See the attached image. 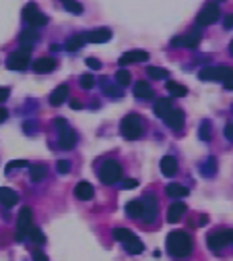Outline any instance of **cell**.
<instances>
[{
    "instance_id": "cell-25",
    "label": "cell",
    "mask_w": 233,
    "mask_h": 261,
    "mask_svg": "<svg viewBox=\"0 0 233 261\" xmlns=\"http://www.w3.org/2000/svg\"><path fill=\"white\" fill-rule=\"evenodd\" d=\"M93 193H95V191H93V187L89 185V182H79V185L74 187V195L81 199V201H89V199L93 197Z\"/></svg>"
},
{
    "instance_id": "cell-18",
    "label": "cell",
    "mask_w": 233,
    "mask_h": 261,
    "mask_svg": "<svg viewBox=\"0 0 233 261\" xmlns=\"http://www.w3.org/2000/svg\"><path fill=\"white\" fill-rule=\"evenodd\" d=\"M56 68V60L54 58H37L33 63V71L37 75H44V73H52Z\"/></svg>"
},
{
    "instance_id": "cell-15",
    "label": "cell",
    "mask_w": 233,
    "mask_h": 261,
    "mask_svg": "<svg viewBox=\"0 0 233 261\" xmlns=\"http://www.w3.org/2000/svg\"><path fill=\"white\" fill-rule=\"evenodd\" d=\"M74 143H76V133H74L73 129L64 127V129L60 130V139H58L60 149H73V147H74Z\"/></svg>"
},
{
    "instance_id": "cell-38",
    "label": "cell",
    "mask_w": 233,
    "mask_h": 261,
    "mask_svg": "<svg viewBox=\"0 0 233 261\" xmlns=\"http://www.w3.org/2000/svg\"><path fill=\"white\" fill-rule=\"evenodd\" d=\"M200 139H204V141H208V139H211V122H208V120H203V122H200Z\"/></svg>"
},
{
    "instance_id": "cell-42",
    "label": "cell",
    "mask_w": 233,
    "mask_h": 261,
    "mask_svg": "<svg viewBox=\"0 0 233 261\" xmlns=\"http://www.w3.org/2000/svg\"><path fill=\"white\" fill-rule=\"evenodd\" d=\"M136 185H138V180H136V179H126V180L122 182V189H134Z\"/></svg>"
},
{
    "instance_id": "cell-19",
    "label": "cell",
    "mask_w": 233,
    "mask_h": 261,
    "mask_svg": "<svg viewBox=\"0 0 233 261\" xmlns=\"http://www.w3.org/2000/svg\"><path fill=\"white\" fill-rule=\"evenodd\" d=\"M68 85H58L56 89L52 91V96H50V104L52 106H62L66 102V98H68Z\"/></svg>"
},
{
    "instance_id": "cell-17",
    "label": "cell",
    "mask_w": 233,
    "mask_h": 261,
    "mask_svg": "<svg viewBox=\"0 0 233 261\" xmlns=\"http://www.w3.org/2000/svg\"><path fill=\"white\" fill-rule=\"evenodd\" d=\"M0 203L4 207H13L19 203V193L9 187H0Z\"/></svg>"
},
{
    "instance_id": "cell-16",
    "label": "cell",
    "mask_w": 233,
    "mask_h": 261,
    "mask_svg": "<svg viewBox=\"0 0 233 261\" xmlns=\"http://www.w3.org/2000/svg\"><path fill=\"white\" fill-rule=\"evenodd\" d=\"M110 37H112V32L107 27H99V29H93V32L87 33V42L91 44H105V42H110Z\"/></svg>"
},
{
    "instance_id": "cell-31",
    "label": "cell",
    "mask_w": 233,
    "mask_h": 261,
    "mask_svg": "<svg viewBox=\"0 0 233 261\" xmlns=\"http://www.w3.org/2000/svg\"><path fill=\"white\" fill-rule=\"evenodd\" d=\"M165 193L169 197H188V189L182 187V185H177V182H172V185L165 187Z\"/></svg>"
},
{
    "instance_id": "cell-23",
    "label": "cell",
    "mask_w": 233,
    "mask_h": 261,
    "mask_svg": "<svg viewBox=\"0 0 233 261\" xmlns=\"http://www.w3.org/2000/svg\"><path fill=\"white\" fill-rule=\"evenodd\" d=\"M174 106H172V98H159L157 102H155V108H153V112H155V116H159V118H163L165 114L172 110Z\"/></svg>"
},
{
    "instance_id": "cell-29",
    "label": "cell",
    "mask_w": 233,
    "mask_h": 261,
    "mask_svg": "<svg viewBox=\"0 0 233 261\" xmlns=\"http://www.w3.org/2000/svg\"><path fill=\"white\" fill-rule=\"evenodd\" d=\"M200 174L206 176V179H213L217 174V158H208L206 162L200 166Z\"/></svg>"
},
{
    "instance_id": "cell-6",
    "label": "cell",
    "mask_w": 233,
    "mask_h": 261,
    "mask_svg": "<svg viewBox=\"0 0 233 261\" xmlns=\"http://www.w3.org/2000/svg\"><path fill=\"white\" fill-rule=\"evenodd\" d=\"M23 19H25L27 23H29V27H42V25H45L48 23V17L37 9V6L33 4V2H29L25 9H23Z\"/></svg>"
},
{
    "instance_id": "cell-45",
    "label": "cell",
    "mask_w": 233,
    "mask_h": 261,
    "mask_svg": "<svg viewBox=\"0 0 233 261\" xmlns=\"http://www.w3.org/2000/svg\"><path fill=\"white\" fill-rule=\"evenodd\" d=\"M225 137H227L229 141H233V125H227V127H225Z\"/></svg>"
},
{
    "instance_id": "cell-9",
    "label": "cell",
    "mask_w": 233,
    "mask_h": 261,
    "mask_svg": "<svg viewBox=\"0 0 233 261\" xmlns=\"http://www.w3.org/2000/svg\"><path fill=\"white\" fill-rule=\"evenodd\" d=\"M141 203H143L141 220L145 222V224H153V222L157 220V199H155L153 195H145Z\"/></svg>"
},
{
    "instance_id": "cell-41",
    "label": "cell",
    "mask_w": 233,
    "mask_h": 261,
    "mask_svg": "<svg viewBox=\"0 0 233 261\" xmlns=\"http://www.w3.org/2000/svg\"><path fill=\"white\" fill-rule=\"evenodd\" d=\"M85 63H87V65H89V68H93V71H99V68H102V63H99L97 58H87Z\"/></svg>"
},
{
    "instance_id": "cell-33",
    "label": "cell",
    "mask_w": 233,
    "mask_h": 261,
    "mask_svg": "<svg viewBox=\"0 0 233 261\" xmlns=\"http://www.w3.org/2000/svg\"><path fill=\"white\" fill-rule=\"evenodd\" d=\"M27 236H29V241H33L35 245H44V243H45V236H44V232H42V230L37 228V226H31Z\"/></svg>"
},
{
    "instance_id": "cell-8",
    "label": "cell",
    "mask_w": 233,
    "mask_h": 261,
    "mask_svg": "<svg viewBox=\"0 0 233 261\" xmlns=\"http://www.w3.org/2000/svg\"><path fill=\"white\" fill-rule=\"evenodd\" d=\"M31 218H33V212H31V207H23V210L19 212V220H17V234H15V239H17V241L27 239L29 228H31Z\"/></svg>"
},
{
    "instance_id": "cell-7",
    "label": "cell",
    "mask_w": 233,
    "mask_h": 261,
    "mask_svg": "<svg viewBox=\"0 0 233 261\" xmlns=\"http://www.w3.org/2000/svg\"><path fill=\"white\" fill-rule=\"evenodd\" d=\"M29 56H31V50L21 48V50L13 52V54L9 56V60H6V66H9L11 71H25V68L29 66Z\"/></svg>"
},
{
    "instance_id": "cell-24",
    "label": "cell",
    "mask_w": 233,
    "mask_h": 261,
    "mask_svg": "<svg viewBox=\"0 0 233 261\" xmlns=\"http://www.w3.org/2000/svg\"><path fill=\"white\" fill-rule=\"evenodd\" d=\"M85 42H87V33H76V35H71L66 40V50H71V52H76V50H81Z\"/></svg>"
},
{
    "instance_id": "cell-43",
    "label": "cell",
    "mask_w": 233,
    "mask_h": 261,
    "mask_svg": "<svg viewBox=\"0 0 233 261\" xmlns=\"http://www.w3.org/2000/svg\"><path fill=\"white\" fill-rule=\"evenodd\" d=\"M223 25H225V29H231V27H233V13L225 15V19H223Z\"/></svg>"
},
{
    "instance_id": "cell-50",
    "label": "cell",
    "mask_w": 233,
    "mask_h": 261,
    "mask_svg": "<svg viewBox=\"0 0 233 261\" xmlns=\"http://www.w3.org/2000/svg\"><path fill=\"white\" fill-rule=\"evenodd\" d=\"M50 50H52V52H58V50H62V48H60L58 44H52V46H50Z\"/></svg>"
},
{
    "instance_id": "cell-26",
    "label": "cell",
    "mask_w": 233,
    "mask_h": 261,
    "mask_svg": "<svg viewBox=\"0 0 233 261\" xmlns=\"http://www.w3.org/2000/svg\"><path fill=\"white\" fill-rule=\"evenodd\" d=\"M124 247H126V251L130 253V255H138V253H143V243L138 241V236H134V234H130L126 241H124Z\"/></svg>"
},
{
    "instance_id": "cell-47",
    "label": "cell",
    "mask_w": 233,
    "mask_h": 261,
    "mask_svg": "<svg viewBox=\"0 0 233 261\" xmlns=\"http://www.w3.org/2000/svg\"><path fill=\"white\" fill-rule=\"evenodd\" d=\"M223 85H225V89H233V75H229L227 79L223 81Z\"/></svg>"
},
{
    "instance_id": "cell-3",
    "label": "cell",
    "mask_w": 233,
    "mask_h": 261,
    "mask_svg": "<svg viewBox=\"0 0 233 261\" xmlns=\"http://www.w3.org/2000/svg\"><path fill=\"white\" fill-rule=\"evenodd\" d=\"M206 243L213 253H221L225 247L233 245V230H217V232H211Z\"/></svg>"
},
{
    "instance_id": "cell-21",
    "label": "cell",
    "mask_w": 233,
    "mask_h": 261,
    "mask_svg": "<svg viewBox=\"0 0 233 261\" xmlns=\"http://www.w3.org/2000/svg\"><path fill=\"white\" fill-rule=\"evenodd\" d=\"M37 32L33 27H29V29H25L21 35H19V44H21V48H27V50H31V46H33L35 42H37Z\"/></svg>"
},
{
    "instance_id": "cell-32",
    "label": "cell",
    "mask_w": 233,
    "mask_h": 261,
    "mask_svg": "<svg viewBox=\"0 0 233 261\" xmlns=\"http://www.w3.org/2000/svg\"><path fill=\"white\" fill-rule=\"evenodd\" d=\"M167 91L172 94V98H184L186 94H188V89H186L184 85H180V83H175V81H167Z\"/></svg>"
},
{
    "instance_id": "cell-39",
    "label": "cell",
    "mask_w": 233,
    "mask_h": 261,
    "mask_svg": "<svg viewBox=\"0 0 233 261\" xmlns=\"http://www.w3.org/2000/svg\"><path fill=\"white\" fill-rule=\"evenodd\" d=\"M27 166V162L25 160H13V162L6 166V172H11V170H15V168H25Z\"/></svg>"
},
{
    "instance_id": "cell-2",
    "label": "cell",
    "mask_w": 233,
    "mask_h": 261,
    "mask_svg": "<svg viewBox=\"0 0 233 261\" xmlns=\"http://www.w3.org/2000/svg\"><path fill=\"white\" fill-rule=\"evenodd\" d=\"M143 118L138 116V114H128V116H124V120L120 122V130L122 135L126 137V139L134 141L138 137L143 135Z\"/></svg>"
},
{
    "instance_id": "cell-22",
    "label": "cell",
    "mask_w": 233,
    "mask_h": 261,
    "mask_svg": "<svg viewBox=\"0 0 233 261\" xmlns=\"http://www.w3.org/2000/svg\"><path fill=\"white\" fill-rule=\"evenodd\" d=\"M102 89H103V94H107L110 98L114 99H118L122 98V87L118 85L116 81H110V79H102Z\"/></svg>"
},
{
    "instance_id": "cell-11",
    "label": "cell",
    "mask_w": 233,
    "mask_h": 261,
    "mask_svg": "<svg viewBox=\"0 0 233 261\" xmlns=\"http://www.w3.org/2000/svg\"><path fill=\"white\" fill-rule=\"evenodd\" d=\"M200 40H203V33H200V32H188V33L182 35V37H174V40H172V46H174V48L182 46V48H190V50H194V48H198Z\"/></svg>"
},
{
    "instance_id": "cell-49",
    "label": "cell",
    "mask_w": 233,
    "mask_h": 261,
    "mask_svg": "<svg viewBox=\"0 0 233 261\" xmlns=\"http://www.w3.org/2000/svg\"><path fill=\"white\" fill-rule=\"evenodd\" d=\"M71 108L81 110V108H83V104H81V102H76V99H73V102H71Z\"/></svg>"
},
{
    "instance_id": "cell-48",
    "label": "cell",
    "mask_w": 233,
    "mask_h": 261,
    "mask_svg": "<svg viewBox=\"0 0 233 261\" xmlns=\"http://www.w3.org/2000/svg\"><path fill=\"white\" fill-rule=\"evenodd\" d=\"M6 118H9V112H6L4 108H0V122H4Z\"/></svg>"
},
{
    "instance_id": "cell-40",
    "label": "cell",
    "mask_w": 233,
    "mask_h": 261,
    "mask_svg": "<svg viewBox=\"0 0 233 261\" xmlns=\"http://www.w3.org/2000/svg\"><path fill=\"white\" fill-rule=\"evenodd\" d=\"M68 170H71V162H68V160H60V162H58V172L66 174Z\"/></svg>"
},
{
    "instance_id": "cell-12",
    "label": "cell",
    "mask_w": 233,
    "mask_h": 261,
    "mask_svg": "<svg viewBox=\"0 0 233 261\" xmlns=\"http://www.w3.org/2000/svg\"><path fill=\"white\" fill-rule=\"evenodd\" d=\"M165 125L169 127V129H174V130H180L182 127H184V120H186V114L182 112V110H177V108H172L169 110L165 116Z\"/></svg>"
},
{
    "instance_id": "cell-4",
    "label": "cell",
    "mask_w": 233,
    "mask_h": 261,
    "mask_svg": "<svg viewBox=\"0 0 233 261\" xmlns=\"http://www.w3.org/2000/svg\"><path fill=\"white\" fill-rule=\"evenodd\" d=\"M97 174H99V180H102L103 185H114V182L120 180V176H122V166L116 162V160H107V162L99 166Z\"/></svg>"
},
{
    "instance_id": "cell-34",
    "label": "cell",
    "mask_w": 233,
    "mask_h": 261,
    "mask_svg": "<svg viewBox=\"0 0 233 261\" xmlns=\"http://www.w3.org/2000/svg\"><path fill=\"white\" fill-rule=\"evenodd\" d=\"M130 81H132V75L126 71V68H120V71L116 73V83H118L120 87H126Z\"/></svg>"
},
{
    "instance_id": "cell-51",
    "label": "cell",
    "mask_w": 233,
    "mask_h": 261,
    "mask_svg": "<svg viewBox=\"0 0 233 261\" xmlns=\"http://www.w3.org/2000/svg\"><path fill=\"white\" fill-rule=\"evenodd\" d=\"M229 52H231V54H233V40H231V44H229Z\"/></svg>"
},
{
    "instance_id": "cell-14",
    "label": "cell",
    "mask_w": 233,
    "mask_h": 261,
    "mask_svg": "<svg viewBox=\"0 0 233 261\" xmlns=\"http://www.w3.org/2000/svg\"><path fill=\"white\" fill-rule=\"evenodd\" d=\"M149 60V54L143 50H132V52H126L122 54L120 58V65H138V63H146Z\"/></svg>"
},
{
    "instance_id": "cell-5",
    "label": "cell",
    "mask_w": 233,
    "mask_h": 261,
    "mask_svg": "<svg viewBox=\"0 0 233 261\" xmlns=\"http://www.w3.org/2000/svg\"><path fill=\"white\" fill-rule=\"evenodd\" d=\"M233 71L229 66H204L198 71V79L203 81H225Z\"/></svg>"
},
{
    "instance_id": "cell-37",
    "label": "cell",
    "mask_w": 233,
    "mask_h": 261,
    "mask_svg": "<svg viewBox=\"0 0 233 261\" xmlns=\"http://www.w3.org/2000/svg\"><path fill=\"white\" fill-rule=\"evenodd\" d=\"M79 85H81L83 89H91L93 85H95V77H93L91 73H85V75H81Z\"/></svg>"
},
{
    "instance_id": "cell-28",
    "label": "cell",
    "mask_w": 233,
    "mask_h": 261,
    "mask_svg": "<svg viewBox=\"0 0 233 261\" xmlns=\"http://www.w3.org/2000/svg\"><path fill=\"white\" fill-rule=\"evenodd\" d=\"M29 174H31V180H33V182H40V180L45 179L48 168H45V164H33L29 168Z\"/></svg>"
},
{
    "instance_id": "cell-10",
    "label": "cell",
    "mask_w": 233,
    "mask_h": 261,
    "mask_svg": "<svg viewBox=\"0 0 233 261\" xmlns=\"http://www.w3.org/2000/svg\"><path fill=\"white\" fill-rule=\"evenodd\" d=\"M219 15H221V11H219V6H217V2H208L203 6V11H200L196 21H198V25H213V23L219 19Z\"/></svg>"
},
{
    "instance_id": "cell-44",
    "label": "cell",
    "mask_w": 233,
    "mask_h": 261,
    "mask_svg": "<svg viewBox=\"0 0 233 261\" xmlns=\"http://www.w3.org/2000/svg\"><path fill=\"white\" fill-rule=\"evenodd\" d=\"M33 261H48V257L42 251H33Z\"/></svg>"
},
{
    "instance_id": "cell-1",
    "label": "cell",
    "mask_w": 233,
    "mask_h": 261,
    "mask_svg": "<svg viewBox=\"0 0 233 261\" xmlns=\"http://www.w3.org/2000/svg\"><path fill=\"white\" fill-rule=\"evenodd\" d=\"M167 251L172 253L174 257H188L192 253V236L188 232H184V230H175L167 236Z\"/></svg>"
},
{
    "instance_id": "cell-30",
    "label": "cell",
    "mask_w": 233,
    "mask_h": 261,
    "mask_svg": "<svg viewBox=\"0 0 233 261\" xmlns=\"http://www.w3.org/2000/svg\"><path fill=\"white\" fill-rule=\"evenodd\" d=\"M126 213L130 218H134V220H141V216H143V203L141 201H128L126 203Z\"/></svg>"
},
{
    "instance_id": "cell-35",
    "label": "cell",
    "mask_w": 233,
    "mask_h": 261,
    "mask_svg": "<svg viewBox=\"0 0 233 261\" xmlns=\"http://www.w3.org/2000/svg\"><path fill=\"white\" fill-rule=\"evenodd\" d=\"M146 75L151 77V79H167L169 73L165 71V68H159V66H149L146 68Z\"/></svg>"
},
{
    "instance_id": "cell-46",
    "label": "cell",
    "mask_w": 233,
    "mask_h": 261,
    "mask_svg": "<svg viewBox=\"0 0 233 261\" xmlns=\"http://www.w3.org/2000/svg\"><path fill=\"white\" fill-rule=\"evenodd\" d=\"M9 94H11L9 87H0V102H4V99L9 98Z\"/></svg>"
},
{
    "instance_id": "cell-36",
    "label": "cell",
    "mask_w": 233,
    "mask_h": 261,
    "mask_svg": "<svg viewBox=\"0 0 233 261\" xmlns=\"http://www.w3.org/2000/svg\"><path fill=\"white\" fill-rule=\"evenodd\" d=\"M62 6H64L68 13H73V15H81L83 13V4H79L76 0H62Z\"/></svg>"
},
{
    "instance_id": "cell-13",
    "label": "cell",
    "mask_w": 233,
    "mask_h": 261,
    "mask_svg": "<svg viewBox=\"0 0 233 261\" xmlns=\"http://www.w3.org/2000/svg\"><path fill=\"white\" fill-rule=\"evenodd\" d=\"M186 203L184 201H175V203H172L167 207V222L169 224H177L184 216H186Z\"/></svg>"
},
{
    "instance_id": "cell-27",
    "label": "cell",
    "mask_w": 233,
    "mask_h": 261,
    "mask_svg": "<svg viewBox=\"0 0 233 261\" xmlns=\"http://www.w3.org/2000/svg\"><path fill=\"white\" fill-rule=\"evenodd\" d=\"M134 96L138 99H151L153 98V89H151V85L146 81H138L134 85Z\"/></svg>"
},
{
    "instance_id": "cell-20",
    "label": "cell",
    "mask_w": 233,
    "mask_h": 261,
    "mask_svg": "<svg viewBox=\"0 0 233 261\" xmlns=\"http://www.w3.org/2000/svg\"><path fill=\"white\" fill-rule=\"evenodd\" d=\"M161 172H163V176H167V179L175 176V172H177V162H175L174 156H165V158L161 160Z\"/></svg>"
}]
</instances>
